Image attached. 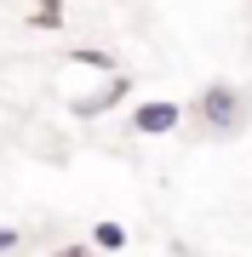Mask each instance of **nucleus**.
Wrapping results in <instances>:
<instances>
[{
    "label": "nucleus",
    "mask_w": 252,
    "mask_h": 257,
    "mask_svg": "<svg viewBox=\"0 0 252 257\" xmlns=\"http://www.w3.org/2000/svg\"><path fill=\"white\" fill-rule=\"evenodd\" d=\"M109 257H115V251H109Z\"/></svg>",
    "instance_id": "7"
},
{
    "label": "nucleus",
    "mask_w": 252,
    "mask_h": 257,
    "mask_svg": "<svg viewBox=\"0 0 252 257\" xmlns=\"http://www.w3.org/2000/svg\"><path fill=\"white\" fill-rule=\"evenodd\" d=\"M18 246V229H0V251H12Z\"/></svg>",
    "instance_id": "6"
},
{
    "label": "nucleus",
    "mask_w": 252,
    "mask_h": 257,
    "mask_svg": "<svg viewBox=\"0 0 252 257\" xmlns=\"http://www.w3.org/2000/svg\"><path fill=\"white\" fill-rule=\"evenodd\" d=\"M92 246H98V251H126V229H121L115 217H103L98 229H92Z\"/></svg>",
    "instance_id": "3"
},
{
    "label": "nucleus",
    "mask_w": 252,
    "mask_h": 257,
    "mask_svg": "<svg viewBox=\"0 0 252 257\" xmlns=\"http://www.w3.org/2000/svg\"><path fill=\"white\" fill-rule=\"evenodd\" d=\"M178 120H184V109L166 97H149V103H138V114H132V126L143 132V138H160V132H178Z\"/></svg>",
    "instance_id": "2"
},
{
    "label": "nucleus",
    "mask_w": 252,
    "mask_h": 257,
    "mask_svg": "<svg viewBox=\"0 0 252 257\" xmlns=\"http://www.w3.org/2000/svg\"><path fill=\"white\" fill-rule=\"evenodd\" d=\"M195 114H201L206 126L218 132V138H235V132L246 126V103H241V92H235L229 80H212V86H201V97H195Z\"/></svg>",
    "instance_id": "1"
},
{
    "label": "nucleus",
    "mask_w": 252,
    "mask_h": 257,
    "mask_svg": "<svg viewBox=\"0 0 252 257\" xmlns=\"http://www.w3.org/2000/svg\"><path fill=\"white\" fill-rule=\"evenodd\" d=\"M52 257H92V246H63V251H52Z\"/></svg>",
    "instance_id": "5"
},
{
    "label": "nucleus",
    "mask_w": 252,
    "mask_h": 257,
    "mask_svg": "<svg viewBox=\"0 0 252 257\" xmlns=\"http://www.w3.org/2000/svg\"><path fill=\"white\" fill-rule=\"evenodd\" d=\"M35 29H57L63 23V0H35V18H29Z\"/></svg>",
    "instance_id": "4"
}]
</instances>
